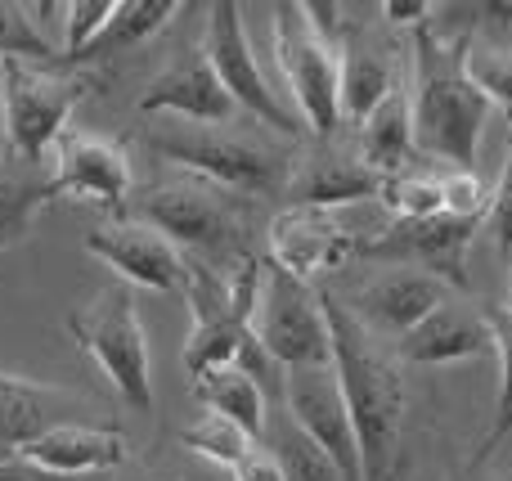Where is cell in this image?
Here are the masks:
<instances>
[{
    "label": "cell",
    "instance_id": "obj_36",
    "mask_svg": "<svg viewBox=\"0 0 512 481\" xmlns=\"http://www.w3.org/2000/svg\"><path fill=\"white\" fill-rule=\"evenodd\" d=\"M432 14H436V5H427V0H387V5H382V18H387V23H414V27H423Z\"/></svg>",
    "mask_w": 512,
    "mask_h": 481
},
{
    "label": "cell",
    "instance_id": "obj_9",
    "mask_svg": "<svg viewBox=\"0 0 512 481\" xmlns=\"http://www.w3.org/2000/svg\"><path fill=\"white\" fill-rule=\"evenodd\" d=\"M203 54L216 68V77H221L225 95L234 99V108H243V113H252L256 122L274 126V131H283V135L301 131V117L279 99V90L270 86L261 59H256L252 36H248V27H243V5H234V0L207 5Z\"/></svg>",
    "mask_w": 512,
    "mask_h": 481
},
{
    "label": "cell",
    "instance_id": "obj_24",
    "mask_svg": "<svg viewBox=\"0 0 512 481\" xmlns=\"http://www.w3.org/2000/svg\"><path fill=\"white\" fill-rule=\"evenodd\" d=\"M194 396L207 414H221V419L239 423L248 437L261 441L265 419H270V410H265V387L256 383L243 365L212 369V374L194 378Z\"/></svg>",
    "mask_w": 512,
    "mask_h": 481
},
{
    "label": "cell",
    "instance_id": "obj_11",
    "mask_svg": "<svg viewBox=\"0 0 512 481\" xmlns=\"http://www.w3.org/2000/svg\"><path fill=\"white\" fill-rule=\"evenodd\" d=\"M86 252L104 261L126 288H153V293H185V252L158 234L153 225L135 221V216H117V221H99L86 230Z\"/></svg>",
    "mask_w": 512,
    "mask_h": 481
},
{
    "label": "cell",
    "instance_id": "obj_41",
    "mask_svg": "<svg viewBox=\"0 0 512 481\" xmlns=\"http://www.w3.org/2000/svg\"><path fill=\"white\" fill-rule=\"evenodd\" d=\"M0 135H5V117H0Z\"/></svg>",
    "mask_w": 512,
    "mask_h": 481
},
{
    "label": "cell",
    "instance_id": "obj_28",
    "mask_svg": "<svg viewBox=\"0 0 512 481\" xmlns=\"http://www.w3.org/2000/svg\"><path fill=\"white\" fill-rule=\"evenodd\" d=\"M180 446L194 450V455H203L207 464L234 468L256 446V437H248L239 423L221 419V414H203V419H194L189 428H180Z\"/></svg>",
    "mask_w": 512,
    "mask_h": 481
},
{
    "label": "cell",
    "instance_id": "obj_38",
    "mask_svg": "<svg viewBox=\"0 0 512 481\" xmlns=\"http://www.w3.org/2000/svg\"><path fill=\"white\" fill-rule=\"evenodd\" d=\"M508 306H512V252H508Z\"/></svg>",
    "mask_w": 512,
    "mask_h": 481
},
{
    "label": "cell",
    "instance_id": "obj_21",
    "mask_svg": "<svg viewBox=\"0 0 512 481\" xmlns=\"http://www.w3.org/2000/svg\"><path fill=\"white\" fill-rule=\"evenodd\" d=\"M378 189L382 180L360 158H342V153H319L301 162V171L288 180L292 207H324V212H337L360 198H378Z\"/></svg>",
    "mask_w": 512,
    "mask_h": 481
},
{
    "label": "cell",
    "instance_id": "obj_40",
    "mask_svg": "<svg viewBox=\"0 0 512 481\" xmlns=\"http://www.w3.org/2000/svg\"><path fill=\"white\" fill-rule=\"evenodd\" d=\"M86 481H113V477H86Z\"/></svg>",
    "mask_w": 512,
    "mask_h": 481
},
{
    "label": "cell",
    "instance_id": "obj_29",
    "mask_svg": "<svg viewBox=\"0 0 512 481\" xmlns=\"http://www.w3.org/2000/svg\"><path fill=\"white\" fill-rule=\"evenodd\" d=\"M486 320H490V338H495V356H499V405H495V428L486 432L472 464L490 459V450L512 432V306H495V311H486Z\"/></svg>",
    "mask_w": 512,
    "mask_h": 481
},
{
    "label": "cell",
    "instance_id": "obj_13",
    "mask_svg": "<svg viewBox=\"0 0 512 481\" xmlns=\"http://www.w3.org/2000/svg\"><path fill=\"white\" fill-rule=\"evenodd\" d=\"M270 266L283 275L301 279L315 288V279H324L328 270H342L351 257H360V239L337 221V212L324 207H283L270 221Z\"/></svg>",
    "mask_w": 512,
    "mask_h": 481
},
{
    "label": "cell",
    "instance_id": "obj_35",
    "mask_svg": "<svg viewBox=\"0 0 512 481\" xmlns=\"http://www.w3.org/2000/svg\"><path fill=\"white\" fill-rule=\"evenodd\" d=\"M230 477H234V481H283V468H279V459H274L270 450L256 441L248 455H243L239 464L230 468Z\"/></svg>",
    "mask_w": 512,
    "mask_h": 481
},
{
    "label": "cell",
    "instance_id": "obj_23",
    "mask_svg": "<svg viewBox=\"0 0 512 481\" xmlns=\"http://www.w3.org/2000/svg\"><path fill=\"white\" fill-rule=\"evenodd\" d=\"M50 203H54L50 171L18 158H0V252L9 243H23Z\"/></svg>",
    "mask_w": 512,
    "mask_h": 481
},
{
    "label": "cell",
    "instance_id": "obj_25",
    "mask_svg": "<svg viewBox=\"0 0 512 481\" xmlns=\"http://www.w3.org/2000/svg\"><path fill=\"white\" fill-rule=\"evenodd\" d=\"M261 446L279 459L283 468V481H346L342 468L328 459V450H319L297 423L288 419V410L270 414L265 419V432H261Z\"/></svg>",
    "mask_w": 512,
    "mask_h": 481
},
{
    "label": "cell",
    "instance_id": "obj_5",
    "mask_svg": "<svg viewBox=\"0 0 512 481\" xmlns=\"http://www.w3.org/2000/svg\"><path fill=\"white\" fill-rule=\"evenodd\" d=\"M274 63L292 95V113L315 135H333L342 122V45L310 23L306 5H274Z\"/></svg>",
    "mask_w": 512,
    "mask_h": 481
},
{
    "label": "cell",
    "instance_id": "obj_42",
    "mask_svg": "<svg viewBox=\"0 0 512 481\" xmlns=\"http://www.w3.org/2000/svg\"><path fill=\"white\" fill-rule=\"evenodd\" d=\"M0 158H5V149H0Z\"/></svg>",
    "mask_w": 512,
    "mask_h": 481
},
{
    "label": "cell",
    "instance_id": "obj_20",
    "mask_svg": "<svg viewBox=\"0 0 512 481\" xmlns=\"http://www.w3.org/2000/svg\"><path fill=\"white\" fill-rule=\"evenodd\" d=\"M414 153H418V144H414V108H409V90L396 81V90H391V95L360 122L355 158H360L378 180H387V176L409 171V158H414Z\"/></svg>",
    "mask_w": 512,
    "mask_h": 481
},
{
    "label": "cell",
    "instance_id": "obj_12",
    "mask_svg": "<svg viewBox=\"0 0 512 481\" xmlns=\"http://www.w3.org/2000/svg\"><path fill=\"white\" fill-rule=\"evenodd\" d=\"M283 410L319 450H328V459L342 468L346 481H364L360 441H355V423H351V410H346V396L333 365L283 374Z\"/></svg>",
    "mask_w": 512,
    "mask_h": 481
},
{
    "label": "cell",
    "instance_id": "obj_17",
    "mask_svg": "<svg viewBox=\"0 0 512 481\" xmlns=\"http://www.w3.org/2000/svg\"><path fill=\"white\" fill-rule=\"evenodd\" d=\"M18 455L27 464L45 468L54 477L86 481V477H108L113 468L126 464V437L117 428H95V423H59L45 437H36L32 446H23Z\"/></svg>",
    "mask_w": 512,
    "mask_h": 481
},
{
    "label": "cell",
    "instance_id": "obj_27",
    "mask_svg": "<svg viewBox=\"0 0 512 481\" xmlns=\"http://www.w3.org/2000/svg\"><path fill=\"white\" fill-rule=\"evenodd\" d=\"M378 203L387 207L396 221H427V216H441L445 212L441 176H423V171L387 176L378 189Z\"/></svg>",
    "mask_w": 512,
    "mask_h": 481
},
{
    "label": "cell",
    "instance_id": "obj_30",
    "mask_svg": "<svg viewBox=\"0 0 512 481\" xmlns=\"http://www.w3.org/2000/svg\"><path fill=\"white\" fill-rule=\"evenodd\" d=\"M5 59H32V63H59V50L32 27L27 5L0 0V63Z\"/></svg>",
    "mask_w": 512,
    "mask_h": 481
},
{
    "label": "cell",
    "instance_id": "obj_22",
    "mask_svg": "<svg viewBox=\"0 0 512 481\" xmlns=\"http://www.w3.org/2000/svg\"><path fill=\"white\" fill-rule=\"evenodd\" d=\"M180 14L176 0H117L113 18L104 23V32L68 63V68H90V63H104L117 59V54L135 50V45L153 41L162 27H171V18Z\"/></svg>",
    "mask_w": 512,
    "mask_h": 481
},
{
    "label": "cell",
    "instance_id": "obj_18",
    "mask_svg": "<svg viewBox=\"0 0 512 481\" xmlns=\"http://www.w3.org/2000/svg\"><path fill=\"white\" fill-rule=\"evenodd\" d=\"M396 347L409 365H459V360L490 356V351H495V338H490L486 315L450 297V302L436 306L418 329H409Z\"/></svg>",
    "mask_w": 512,
    "mask_h": 481
},
{
    "label": "cell",
    "instance_id": "obj_1",
    "mask_svg": "<svg viewBox=\"0 0 512 481\" xmlns=\"http://www.w3.org/2000/svg\"><path fill=\"white\" fill-rule=\"evenodd\" d=\"M324 311L328 333H333V369L355 423V441H360L364 481H396L400 432H405V374H400V360L333 293H324Z\"/></svg>",
    "mask_w": 512,
    "mask_h": 481
},
{
    "label": "cell",
    "instance_id": "obj_14",
    "mask_svg": "<svg viewBox=\"0 0 512 481\" xmlns=\"http://www.w3.org/2000/svg\"><path fill=\"white\" fill-rule=\"evenodd\" d=\"M50 185L54 198H68V203L126 212L135 176L131 158L117 140H108V135H63V144L54 149Z\"/></svg>",
    "mask_w": 512,
    "mask_h": 481
},
{
    "label": "cell",
    "instance_id": "obj_15",
    "mask_svg": "<svg viewBox=\"0 0 512 481\" xmlns=\"http://www.w3.org/2000/svg\"><path fill=\"white\" fill-rule=\"evenodd\" d=\"M454 297V288L436 275H423V270L409 266H387L373 279H364L351 297V315L378 338H405L409 329L427 320L436 306H445Z\"/></svg>",
    "mask_w": 512,
    "mask_h": 481
},
{
    "label": "cell",
    "instance_id": "obj_19",
    "mask_svg": "<svg viewBox=\"0 0 512 481\" xmlns=\"http://www.w3.org/2000/svg\"><path fill=\"white\" fill-rule=\"evenodd\" d=\"M77 414V396L0 369V450L5 455H18L23 446H32L36 437H45L59 423H77Z\"/></svg>",
    "mask_w": 512,
    "mask_h": 481
},
{
    "label": "cell",
    "instance_id": "obj_33",
    "mask_svg": "<svg viewBox=\"0 0 512 481\" xmlns=\"http://www.w3.org/2000/svg\"><path fill=\"white\" fill-rule=\"evenodd\" d=\"M441 194H445V212L450 216H481V221H486L490 189H486V180H481L477 171H445Z\"/></svg>",
    "mask_w": 512,
    "mask_h": 481
},
{
    "label": "cell",
    "instance_id": "obj_2",
    "mask_svg": "<svg viewBox=\"0 0 512 481\" xmlns=\"http://www.w3.org/2000/svg\"><path fill=\"white\" fill-rule=\"evenodd\" d=\"M468 36H445L427 18L414 36V144L418 153L436 162H450V171H472L495 104L481 95L468 72Z\"/></svg>",
    "mask_w": 512,
    "mask_h": 481
},
{
    "label": "cell",
    "instance_id": "obj_8",
    "mask_svg": "<svg viewBox=\"0 0 512 481\" xmlns=\"http://www.w3.org/2000/svg\"><path fill=\"white\" fill-rule=\"evenodd\" d=\"M149 149L167 162L194 171V180H207L216 189H239V194H270L283 189V158L239 135L212 131V126H167L149 135Z\"/></svg>",
    "mask_w": 512,
    "mask_h": 481
},
{
    "label": "cell",
    "instance_id": "obj_31",
    "mask_svg": "<svg viewBox=\"0 0 512 481\" xmlns=\"http://www.w3.org/2000/svg\"><path fill=\"white\" fill-rule=\"evenodd\" d=\"M117 0H68L63 5V41H59V63H72L113 18Z\"/></svg>",
    "mask_w": 512,
    "mask_h": 481
},
{
    "label": "cell",
    "instance_id": "obj_34",
    "mask_svg": "<svg viewBox=\"0 0 512 481\" xmlns=\"http://www.w3.org/2000/svg\"><path fill=\"white\" fill-rule=\"evenodd\" d=\"M481 230L495 234V243L504 252H512V126H508V162L499 171V185L490 189V203H486V221Z\"/></svg>",
    "mask_w": 512,
    "mask_h": 481
},
{
    "label": "cell",
    "instance_id": "obj_39",
    "mask_svg": "<svg viewBox=\"0 0 512 481\" xmlns=\"http://www.w3.org/2000/svg\"><path fill=\"white\" fill-rule=\"evenodd\" d=\"M140 481H180V477H140Z\"/></svg>",
    "mask_w": 512,
    "mask_h": 481
},
{
    "label": "cell",
    "instance_id": "obj_37",
    "mask_svg": "<svg viewBox=\"0 0 512 481\" xmlns=\"http://www.w3.org/2000/svg\"><path fill=\"white\" fill-rule=\"evenodd\" d=\"M0 481H68V477L45 473V468L27 464L23 455H5V459H0Z\"/></svg>",
    "mask_w": 512,
    "mask_h": 481
},
{
    "label": "cell",
    "instance_id": "obj_32",
    "mask_svg": "<svg viewBox=\"0 0 512 481\" xmlns=\"http://www.w3.org/2000/svg\"><path fill=\"white\" fill-rule=\"evenodd\" d=\"M468 72H472V81L481 86V95H486L490 104L512 113V45H486V50L472 45Z\"/></svg>",
    "mask_w": 512,
    "mask_h": 481
},
{
    "label": "cell",
    "instance_id": "obj_4",
    "mask_svg": "<svg viewBox=\"0 0 512 481\" xmlns=\"http://www.w3.org/2000/svg\"><path fill=\"white\" fill-rule=\"evenodd\" d=\"M68 333L81 356H90L99 365V374L122 396V405H131L140 414L153 410V360H149V338H144L131 288L108 284L90 302L72 306Z\"/></svg>",
    "mask_w": 512,
    "mask_h": 481
},
{
    "label": "cell",
    "instance_id": "obj_3",
    "mask_svg": "<svg viewBox=\"0 0 512 481\" xmlns=\"http://www.w3.org/2000/svg\"><path fill=\"white\" fill-rule=\"evenodd\" d=\"M90 90H95V77L86 68L32 59L0 63V117H5L0 144L9 149V158L45 167V158L63 144L72 113Z\"/></svg>",
    "mask_w": 512,
    "mask_h": 481
},
{
    "label": "cell",
    "instance_id": "obj_10",
    "mask_svg": "<svg viewBox=\"0 0 512 481\" xmlns=\"http://www.w3.org/2000/svg\"><path fill=\"white\" fill-rule=\"evenodd\" d=\"M481 230V216H427V221H391L382 234L360 243V257L409 266L445 279L450 288L468 284V248Z\"/></svg>",
    "mask_w": 512,
    "mask_h": 481
},
{
    "label": "cell",
    "instance_id": "obj_16",
    "mask_svg": "<svg viewBox=\"0 0 512 481\" xmlns=\"http://www.w3.org/2000/svg\"><path fill=\"white\" fill-rule=\"evenodd\" d=\"M140 113H171L189 126H221L234 117V99L225 95L207 54L194 50L149 81V90L140 95Z\"/></svg>",
    "mask_w": 512,
    "mask_h": 481
},
{
    "label": "cell",
    "instance_id": "obj_7",
    "mask_svg": "<svg viewBox=\"0 0 512 481\" xmlns=\"http://www.w3.org/2000/svg\"><path fill=\"white\" fill-rule=\"evenodd\" d=\"M135 221L153 225L167 234L180 252H194V261H225L230 266L239 252V216L234 207L216 194L207 180H171V185H153L149 194L135 198Z\"/></svg>",
    "mask_w": 512,
    "mask_h": 481
},
{
    "label": "cell",
    "instance_id": "obj_6",
    "mask_svg": "<svg viewBox=\"0 0 512 481\" xmlns=\"http://www.w3.org/2000/svg\"><path fill=\"white\" fill-rule=\"evenodd\" d=\"M252 338L283 374L333 365V333H328L324 293L274 266H265V279H261Z\"/></svg>",
    "mask_w": 512,
    "mask_h": 481
},
{
    "label": "cell",
    "instance_id": "obj_26",
    "mask_svg": "<svg viewBox=\"0 0 512 481\" xmlns=\"http://www.w3.org/2000/svg\"><path fill=\"white\" fill-rule=\"evenodd\" d=\"M396 90L391 68L373 50H342V117L364 122Z\"/></svg>",
    "mask_w": 512,
    "mask_h": 481
}]
</instances>
